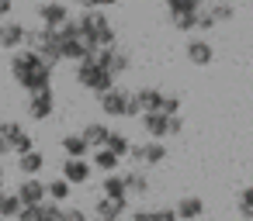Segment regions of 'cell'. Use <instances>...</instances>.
<instances>
[{
  "label": "cell",
  "mask_w": 253,
  "mask_h": 221,
  "mask_svg": "<svg viewBox=\"0 0 253 221\" xmlns=\"http://www.w3.org/2000/svg\"><path fill=\"white\" fill-rule=\"evenodd\" d=\"M132 104H135L139 114H142V111H160L163 90H156V87H139V90H132Z\"/></svg>",
  "instance_id": "obj_19"
},
{
  "label": "cell",
  "mask_w": 253,
  "mask_h": 221,
  "mask_svg": "<svg viewBox=\"0 0 253 221\" xmlns=\"http://www.w3.org/2000/svg\"><path fill=\"white\" fill-rule=\"evenodd\" d=\"M108 131H111V128H108L104 121H90L80 135H84V142H87L90 149H101V145H104V138H108Z\"/></svg>",
  "instance_id": "obj_27"
},
{
  "label": "cell",
  "mask_w": 253,
  "mask_h": 221,
  "mask_svg": "<svg viewBox=\"0 0 253 221\" xmlns=\"http://www.w3.org/2000/svg\"><path fill=\"white\" fill-rule=\"evenodd\" d=\"M77 83H80L84 90H90V94H104V90H111V87H115V76H111V73H104V69L87 56V59H80V63H77Z\"/></svg>",
  "instance_id": "obj_6"
},
{
  "label": "cell",
  "mask_w": 253,
  "mask_h": 221,
  "mask_svg": "<svg viewBox=\"0 0 253 221\" xmlns=\"http://www.w3.org/2000/svg\"><path fill=\"white\" fill-rule=\"evenodd\" d=\"M7 152H11V149H7V142H4V138H0V159H4Z\"/></svg>",
  "instance_id": "obj_42"
},
{
  "label": "cell",
  "mask_w": 253,
  "mask_h": 221,
  "mask_svg": "<svg viewBox=\"0 0 253 221\" xmlns=\"http://www.w3.org/2000/svg\"><path fill=\"white\" fill-rule=\"evenodd\" d=\"M156 214H160V221H177L173 207H156Z\"/></svg>",
  "instance_id": "obj_40"
},
{
  "label": "cell",
  "mask_w": 253,
  "mask_h": 221,
  "mask_svg": "<svg viewBox=\"0 0 253 221\" xmlns=\"http://www.w3.org/2000/svg\"><path fill=\"white\" fill-rule=\"evenodd\" d=\"M70 193H73V187H70L63 176H56V180H49V183H45V200H52V204H66V200H70Z\"/></svg>",
  "instance_id": "obj_25"
},
{
  "label": "cell",
  "mask_w": 253,
  "mask_h": 221,
  "mask_svg": "<svg viewBox=\"0 0 253 221\" xmlns=\"http://www.w3.org/2000/svg\"><path fill=\"white\" fill-rule=\"evenodd\" d=\"M14 11V0H0V18H11Z\"/></svg>",
  "instance_id": "obj_41"
},
{
  "label": "cell",
  "mask_w": 253,
  "mask_h": 221,
  "mask_svg": "<svg viewBox=\"0 0 253 221\" xmlns=\"http://www.w3.org/2000/svg\"><path fill=\"white\" fill-rule=\"evenodd\" d=\"M90 59H94L104 73H111L115 80H118L122 73H128V66H132V59H128V52H125L122 45H111V49H94V52H90Z\"/></svg>",
  "instance_id": "obj_7"
},
{
  "label": "cell",
  "mask_w": 253,
  "mask_h": 221,
  "mask_svg": "<svg viewBox=\"0 0 253 221\" xmlns=\"http://www.w3.org/2000/svg\"><path fill=\"white\" fill-rule=\"evenodd\" d=\"M173 214H177V221H201V218H205V197L184 193V197L173 204Z\"/></svg>",
  "instance_id": "obj_14"
},
{
  "label": "cell",
  "mask_w": 253,
  "mask_h": 221,
  "mask_svg": "<svg viewBox=\"0 0 253 221\" xmlns=\"http://www.w3.org/2000/svg\"><path fill=\"white\" fill-rule=\"evenodd\" d=\"M0 190H4V166H0Z\"/></svg>",
  "instance_id": "obj_43"
},
{
  "label": "cell",
  "mask_w": 253,
  "mask_h": 221,
  "mask_svg": "<svg viewBox=\"0 0 253 221\" xmlns=\"http://www.w3.org/2000/svg\"><path fill=\"white\" fill-rule=\"evenodd\" d=\"M59 145H63L66 159H87V152H90V145L84 142V135H80V131H73V135H63V138H59Z\"/></svg>",
  "instance_id": "obj_21"
},
{
  "label": "cell",
  "mask_w": 253,
  "mask_h": 221,
  "mask_svg": "<svg viewBox=\"0 0 253 221\" xmlns=\"http://www.w3.org/2000/svg\"><path fill=\"white\" fill-rule=\"evenodd\" d=\"M128 159L135 162V169H142V166H160V162H167V145L156 142V138H149V142H142V145H132V149H128Z\"/></svg>",
  "instance_id": "obj_8"
},
{
  "label": "cell",
  "mask_w": 253,
  "mask_h": 221,
  "mask_svg": "<svg viewBox=\"0 0 253 221\" xmlns=\"http://www.w3.org/2000/svg\"><path fill=\"white\" fill-rule=\"evenodd\" d=\"M56 38H59V56L70 59V63H80V59H87V56L94 52V49L87 45L84 32H80L77 18H70L66 25H59V28H56Z\"/></svg>",
  "instance_id": "obj_4"
},
{
  "label": "cell",
  "mask_w": 253,
  "mask_h": 221,
  "mask_svg": "<svg viewBox=\"0 0 253 221\" xmlns=\"http://www.w3.org/2000/svg\"><path fill=\"white\" fill-rule=\"evenodd\" d=\"M14 193H18L21 207H39V204L45 200V183H42L39 176H25V180H21V187H18Z\"/></svg>",
  "instance_id": "obj_13"
},
{
  "label": "cell",
  "mask_w": 253,
  "mask_h": 221,
  "mask_svg": "<svg viewBox=\"0 0 253 221\" xmlns=\"http://www.w3.org/2000/svg\"><path fill=\"white\" fill-rule=\"evenodd\" d=\"M52 111H56V94H52V90L28 94V118H32V121H49Z\"/></svg>",
  "instance_id": "obj_11"
},
{
  "label": "cell",
  "mask_w": 253,
  "mask_h": 221,
  "mask_svg": "<svg viewBox=\"0 0 253 221\" xmlns=\"http://www.w3.org/2000/svg\"><path fill=\"white\" fill-rule=\"evenodd\" d=\"M0 221H11V218H0Z\"/></svg>",
  "instance_id": "obj_44"
},
{
  "label": "cell",
  "mask_w": 253,
  "mask_h": 221,
  "mask_svg": "<svg viewBox=\"0 0 253 221\" xmlns=\"http://www.w3.org/2000/svg\"><path fill=\"white\" fill-rule=\"evenodd\" d=\"M90 221H101V218H90Z\"/></svg>",
  "instance_id": "obj_45"
},
{
  "label": "cell",
  "mask_w": 253,
  "mask_h": 221,
  "mask_svg": "<svg viewBox=\"0 0 253 221\" xmlns=\"http://www.w3.org/2000/svg\"><path fill=\"white\" fill-rule=\"evenodd\" d=\"M59 176H63L70 187H84V183H90V176H94V166H90L87 159H66Z\"/></svg>",
  "instance_id": "obj_12"
},
{
  "label": "cell",
  "mask_w": 253,
  "mask_h": 221,
  "mask_svg": "<svg viewBox=\"0 0 253 221\" xmlns=\"http://www.w3.org/2000/svg\"><path fill=\"white\" fill-rule=\"evenodd\" d=\"M101 197H111V200H128L122 173H104V180H101Z\"/></svg>",
  "instance_id": "obj_22"
},
{
  "label": "cell",
  "mask_w": 253,
  "mask_h": 221,
  "mask_svg": "<svg viewBox=\"0 0 253 221\" xmlns=\"http://www.w3.org/2000/svg\"><path fill=\"white\" fill-rule=\"evenodd\" d=\"M90 166H94V169H101V173H118L122 159H118L115 152H108V149H94V159H90Z\"/></svg>",
  "instance_id": "obj_28"
},
{
  "label": "cell",
  "mask_w": 253,
  "mask_h": 221,
  "mask_svg": "<svg viewBox=\"0 0 253 221\" xmlns=\"http://www.w3.org/2000/svg\"><path fill=\"white\" fill-rule=\"evenodd\" d=\"M59 221H90V214H87V211H80V207H63Z\"/></svg>",
  "instance_id": "obj_37"
},
{
  "label": "cell",
  "mask_w": 253,
  "mask_h": 221,
  "mask_svg": "<svg viewBox=\"0 0 253 221\" xmlns=\"http://www.w3.org/2000/svg\"><path fill=\"white\" fill-rule=\"evenodd\" d=\"M205 11L215 18V25H225V21L236 18V4H232V0H208Z\"/></svg>",
  "instance_id": "obj_24"
},
{
  "label": "cell",
  "mask_w": 253,
  "mask_h": 221,
  "mask_svg": "<svg viewBox=\"0 0 253 221\" xmlns=\"http://www.w3.org/2000/svg\"><path fill=\"white\" fill-rule=\"evenodd\" d=\"M21 211V200H18V193H7V190H0V218H11L14 221V214Z\"/></svg>",
  "instance_id": "obj_31"
},
{
  "label": "cell",
  "mask_w": 253,
  "mask_h": 221,
  "mask_svg": "<svg viewBox=\"0 0 253 221\" xmlns=\"http://www.w3.org/2000/svg\"><path fill=\"white\" fill-rule=\"evenodd\" d=\"M167 121H170V114H160V111H142V114H139V125H142L146 138H156V142L170 138V135H167Z\"/></svg>",
  "instance_id": "obj_17"
},
{
  "label": "cell",
  "mask_w": 253,
  "mask_h": 221,
  "mask_svg": "<svg viewBox=\"0 0 253 221\" xmlns=\"http://www.w3.org/2000/svg\"><path fill=\"white\" fill-rule=\"evenodd\" d=\"M59 214H63V204H52V200H42L35 207V221H59Z\"/></svg>",
  "instance_id": "obj_32"
},
{
  "label": "cell",
  "mask_w": 253,
  "mask_h": 221,
  "mask_svg": "<svg viewBox=\"0 0 253 221\" xmlns=\"http://www.w3.org/2000/svg\"><path fill=\"white\" fill-rule=\"evenodd\" d=\"M21 45H25V25L4 18V21H0V49H4V52H14V49H21Z\"/></svg>",
  "instance_id": "obj_15"
},
{
  "label": "cell",
  "mask_w": 253,
  "mask_h": 221,
  "mask_svg": "<svg viewBox=\"0 0 253 221\" xmlns=\"http://www.w3.org/2000/svg\"><path fill=\"white\" fill-rule=\"evenodd\" d=\"M101 149H108V152H115V156H118V159H122V156H128V149H132V142H128V138H125V135H122V131H115V128H111V131H108V138H104V145H101Z\"/></svg>",
  "instance_id": "obj_29"
},
{
  "label": "cell",
  "mask_w": 253,
  "mask_h": 221,
  "mask_svg": "<svg viewBox=\"0 0 253 221\" xmlns=\"http://www.w3.org/2000/svg\"><path fill=\"white\" fill-rule=\"evenodd\" d=\"M18 169H21L25 176H39V173L45 169V156H42L39 149H32V152H21V156H18Z\"/></svg>",
  "instance_id": "obj_23"
},
{
  "label": "cell",
  "mask_w": 253,
  "mask_h": 221,
  "mask_svg": "<svg viewBox=\"0 0 253 221\" xmlns=\"http://www.w3.org/2000/svg\"><path fill=\"white\" fill-rule=\"evenodd\" d=\"M184 131V121H180V114H170V121H167V135H180Z\"/></svg>",
  "instance_id": "obj_39"
},
{
  "label": "cell",
  "mask_w": 253,
  "mask_h": 221,
  "mask_svg": "<svg viewBox=\"0 0 253 221\" xmlns=\"http://www.w3.org/2000/svg\"><path fill=\"white\" fill-rule=\"evenodd\" d=\"M21 49H32L42 56L45 66H59L63 56H59V38H56V28H25V45Z\"/></svg>",
  "instance_id": "obj_3"
},
{
  "label": "cell",
  "mask_w": 253,
  "mask_h": 221,
  "mask_svg": "<svg viewBox=\"0 0 253 221\" xmlns=\"http://www.w3.org/2000/svg\"><path fill=\"white\" fill-rule=\"evenodd\" d=\"M184 56H187L191 66H211V63H215V49H211L208 38H191V42L184 45Z\"/></svg>",
  "instance_id": "obj_16"
},
{
  "label": "cell",
  "mask_w": 253,
  "mask_h": 221,
  "mask_svg": "<svg viewBox=\"0 0 253 221\" xmlns=\"http://www.w3.org/2000/svg\"><path fill=\"white\" fill-rule=\"evenodd\" d=\"M211 28H218V25H215V18L201 7V11H198V18H194V32H211Z\"/></svg>",
  "instance_id": "obj_33"
},
{
  "label": "cell",
  "mask_w": 253,
  "mask_h": 221,
  "mask_svg": "<svg viewBox=\"0 0 253 221\" xmlns=\"http://www.w3.org/2000/svg\"><path fill=\"white\" fill-rule=\"evenodd\" d=\"M167 7V18H177V14H198L205 7V0H163Z\"/></svg>",
  "instance_id": "obj_26"
},
{
  "label": "cell",
  "mask_w": 253,
  "mask_h": 221,
  "mask_svg": "<svg viewBox=\"0 0 253 221\" xmlns=\"http://www.w3.org/2000/svg\"><path fill=\"white\" fill-rule=\"evenodd\" d=\"M77 4L84 7V11H108V7H115V4H122V0H77Z\"/></svg>",
  "instance_id": "obj_36"
},
{
  "label": "cell",
  "mask_w": 253,
  "mask_h": 221,
  "mask_svg": "<svg viewBox=\"0 0 253 221\" xmlns=\"http://www.w3.org/2000/svg\"><path fill=\"white\" fill-rule=\"evenodd\" d=\"M125 214H128V200H111V197L94 200V218H101V221H122Z\"/></svg>",
  "instance_id": "obj_18"
},
{
  "label": "cell",
  "mask_w": 253,
  "mask_h": 221,
  "mask_svg": "<svg viewBox=\"0 0 253 221\" xmlns=\"http://www.w3.org/2000/svg\"><path fill=\"white\" fill-rule=\"evenodd\" d=\"M52 73L56 69L45 66L39 52H32V49H14L11 52V76L21 90H28V94L52 90Z\"/></svg>",
  "instance_id": "obj_1"
},
{
  "label": "cell",
  "mask_w": 253,
  "mask_h": 221,
  "mask_svg": "<svg viewBox=\"0 0 253 221\" xmlns=\"http://www.w3.org/2000/svg\"><path fill=\"white\" fill-rule=\"evenodd\" d=\"M0 138H4V142H7V149H11V152H18V156L35 149V138L25 131V125H21V121H4V125H0Z\"/></svg>",
  "instance_id": "obj_9"
},
{
  "label": "cell",
  "mask_w": 253,
  "mask_h": 221,
  "mask_svg": "<svg viewBox=\"0 0 253 221\" xmlns=\"http://www.w3.org/2000/svg\"><path fill=\"white\" fill-rule=\"evenodd\" d=\"M177 111H180V94H163L160 114H177Z\"/></svg>",
  "instance_id": "obj_34"
},
{
  "label": "cell",
  "mask_w": 253,
  "mask_h": 221,
  "mask_svg": "<svg viewBox=\"0 0 253 221\" xmlns=\"http://www.w3.org/2000/svg\"><path fill=\"white\" fill-rule=\"evenodd\" d=\"M236 211H239V218L253 221V183L239 190V197H236Z\"/></svg>",
  "instance_id": "obj_30"
},
{
  "label": "cell",
  "mask_w": 253,
  "mask_h": 221,
  "mask_svg": "<svg viewBox=\"0 0 253 221\" xmlns=\"http://www.w3.org/2000/svg\"><path fill=\"white\" fill-rule=\"evenodd\" d=\"M77 25H80V32H84V38H87L90 49H111V45H118V32H115V25H111V18L104 11H97V7L84 11L77 18Z\"/></svg>",
  "instance_id": "obj_2"
},
{
  "label": "cell",
  "mask_w": 253,
  "mask_h": 221,
  "mask_svg": "<svg viewBox=\"0 0 253 221\" xmlns=\"http://www.w3.org/2000/svg\"><path fill=\"white\" fill-rule=\"evenodd\" d=\"M35 14H39L42 28H59V25H66L73 18L70 7H66V0H42V4L35 7Z\"/></svg>",
  "instance_id": "obj_10"
},
{
  "label": "cell",
  "mask_w": 253,
  "mask_h": 221,
  "mask_svg": "<svg viewBox=\"0 0 253 221\" xmlns=\"http://www.w3.org/2000/svg\"><path fill=\"white\" fill-rule=\"evenodd\" d=\"M194 18H198V14H177V18H170V25H173L177 32H194Z\"/></svg>",
  "instance_id": "obj_35"
},
{
  "label": "cell",
  "mask_w": 253,
  "mask_h": 221,
  "mask_svg": "<svg viewBox=\"0 0 253 221\" xmlns=\"http://www.w3.org/2000/svg\"><path fill=\"white\" fill-rule=\"evenodd\" d=\"M122 180H125V193H132V197H146L149 193L146 169H128V173H122Z\"/></svg>",
  "instance_id": "obj_20"
},
{
  "label": "cell",
  "mask_w": 253,
  "mask_h": 221,
  "mask_svg": "<svg viewBox=\"0 0 253 221\" xmlns=\"http://www.w3.org/2000/svg\"><path fill=\"white\" fill-rule=\"evenodd\" d=\"M0 125H4V121H0Z\"/></svg>",
  "instance_id": "obj_46"
},
{
  "label": "cell",
  "mask_w": 253,
  "mask_h": 221,
  "mask_svg": "<svg viewBox=\"0 0 253 221\" xmlns=\"http://www.w3.org/2000/svg\"><path fill=\"white\" fill-rule=\"evenodd\" d=\"M128 221H160V214H156V211L139 207V211H132V214H128Z\"/></svg>",
  "instance_id": "obj_38"
},
{
  "label": "cell",
  "mask_w": 253,
  "mask_h": 221,
  "mask_svg": "<svg viewBox=\"0 0 253 221\" xmlns=\"http://www.w3.org/2000/svg\"><path fill=\"white\" fill-rule=\"evenodd\" d=\"M97 104H101V111H104L108 118H139V111H135V104H132V90H122L118 83H115L111 90L97 94Z\"/></svg>",
  "instance_id": "obj_5"
}]
</instances>
